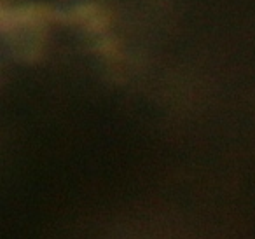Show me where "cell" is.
Returning <instances> with one entry per match:
<instances>
[{"label":"cell","instance_id":"cell-1","mask_svg":"<svg viewBox=\"0 0 255 239\" xmlns=\"http://www.w3.org/2000/svg\"><path fill=\"white\" fill-rule=\"evenodd\" d=\"M51 21H63V14L47 5L2 7L0 14L4 35L11 37L14 54L25 61H35L40 56Z\"/></svg>","mask_w":255,"mask_h":239},{"label":"cell","instance_id":"cell-2","mask_svg":"<svg viewBox=\"0 0 255 239\" xmlns=\"http://www.w3.org/2000/svg\"><path fill=\"white\" fill-rule=\"evenodd\" d=\"M63 19L68 23H75L91 33L105 32L110 25V18L105 9L98 4H93V2L75 5L67 14H63Z\"/></svg>","mask_w":255,"mask_h":239}]
</instances>
